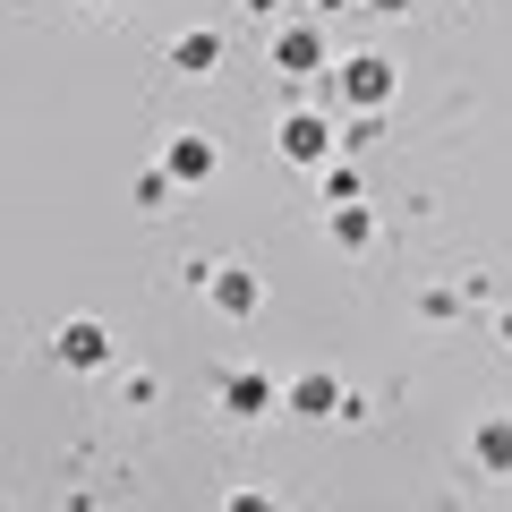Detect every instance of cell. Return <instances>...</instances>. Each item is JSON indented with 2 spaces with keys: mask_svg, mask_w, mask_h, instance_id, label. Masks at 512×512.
Returning <instances> with one entry per match:
<instances>
[{
  "mask_svg": "<svg viewBox=\"0 0 512 512\" xmlns=\"http://www.w3.org/2000/svg\"><path fill=\"white\" fill-rule=\"evenodd\" d=\"M419 316H427V325H453V316H461V291H444V282H436V291L419 299Z\"/></svg>",
  "mask_w": 512,
  "mask_h": 512,
  "instance_id": "5bb4252c",
  "label": "cell"
},
{
  "mask_svg": "<svg viewBox=\"0 0 512 512\" xmlns=\"http://www.w3.org/2000/svg\"><path fill=\"white\" fill-rule=\"evenodd\" d=\"M274 146H282V163L325 171V163H333V146H342V128H333V111H325V103H291V111H282V128H274Z\"/></svg>",
  "mask_w": 512,
  "mask_h": 512,
  "instance_id": "6da1fadb",
  "label": "cell"
},
{
  "mask_svg": "<svg viewBox=\"0 0 512 512\" xmlns=\"http://www.w3.org/2000/svg\"><path fill=\"white\" fill-rule=\"evenodd\" d=\"M214 163H222V154H214V137H205V128H180V137L163 146V171H171L180 188H205V180H214Z\"/></svg>",
  "mask_w": 512,
  "mask_h": 512,
  "instance_id": "8992f818",
  "label": "cell"
},
{
  "mask_svg": "<svg viewBox=\"0 0 512 512\" xmlns=\"http://www.w3.org/2000/svg\"><path fill=\"white\" fill-rule=\"evenodd\" d=\"M316 18H342V9H367V0H308Z\"/></svg>",
  "mask_w": 512,
  "mask_h": 512,
  "instance_id": "2e32d148",
  "label": "cell"
},
{
  "mask_svg": "<svg viewBox=\"0 0 512 512\" xmlns=\"http://www.w3.org/2000/svg\"><path fill=\"white\" fill-rule=\"evenodd\" d=\"M171 69H188V77L222 69V35H205V26H188V35H171Z\"/></svg>",
  "mask_w": 512,
  "mask_h": 512,
  "instance_id": "30bf717a",
  "label": "cell"
},
{
  "mask_svg": "<svg viewBox=\"0 0 512 512\" xmlns=\"http://www.w3.org/2000/svg\"><path fill=\"white\" fill-rule=\"evenodd\" d=\"M205 308H214V316H256V308H265L256 265H214V274H205Z\"/></svg>",
  "mask_w": 512,
  "mask_h": 512,
  "instance_id": "3957f363",
  "label": "cell"
},
{
  "mask_svg": "<svg viewBox=\"0 0 512 512\" xmlns=\"http://www.w3.org/2000/svg\"><path fill=\"white\" fill-rule=\"evenodd\" d=\"M52 359L77 367V376H94V367H111V333L94 325V316H69V325L52 333Z\"/></svg>",
  "mask_w": 512,
  "mask_h": 512,
  "instance_id": "277c9868",
  "label": "cell"
},
{
  "mask_svg": "<svg viewBox=\"0 0 512 512\" xmlns=\"http://www.w3.org/2000/svg\"><path fill=\"white\" fill-rule=\"evenodd\" d=\"M274 69L282 77H325V26H274Z\"/></svg>",
  "mask_w": 512,
  "mask_h": 512,
  "instance_id": "52a82bcc",
  "label": "cell"
},
{
  "mask_svg": "<svg viewBox=\"0 0 512 512\" xmlns=\"http://www.w3.org/2000/svg\"><path fill=\"white\" fill-rule=\"evenodd\" d=\"M393 86H402L393 52H350L342 69H333V103H359V111H384V103H393Z\"/></svg>",
  "mask_w": 512,
  "mask_h": 512,
  "instance_id": "7a4b0ae2",
  "label": "cell"
},
{
  "mask_svg": "<svg viewBox=\"0 0 512 512\" xmlns=\"http://www.w3.org/2000/svg\"><path fill=\"white\" fill-rule=\"evenodd\" d=\"M470 461L495 478H512V410H487V419L470 427Z\"/></svg>",
  "mask_w": 512,
  "mask_h": 512,
  "instance_id": "9c48e42d",
  "label": "cell"
},
{
  "mask_svg": "<svg viewBox=\"0 0 512 512\" xmlns=\"http://www.w3.org/2000/svg\"><path fill=\"white\" fill-rule=\"evenodd\" d=\"M94 9H111V0H94Z\"/></svg>",
  "mask_w": 512,
  "mask_h": 512,
  "instance_id": "ffe728a7",
  "label": "cell"
},
{
  "mask_svg": "<svg viewBox=\"0 0 512 512\" xmlns=\"http://www.w3.org/2000/svg\"><path fill=\"white\" fill-rule=\"evenodd\" d=\"M367 9H384V18H402V9H419V0H367Z\"/></svg>",
  "mask_w": 512,
  "mask_h": 512,
  "instance_id": "e0dca14e",
  "label": "cell"
},
{
  "mask_svg": "<svg viewBox=\"0 0 512 512\" xmlns=\"http://www.w3.org/2000/svg\"><path fill=\"white\" fill-rule=\"evenodd\" d=\"M359 188H367V180H359V171H342V163H333V171H325V205H359Z\"/></svg>",
  "mask_w": 512,
  "mask_h": 512,
  "instance_id": "4fadbf2b",
  "label": "cell"
},
{
  "mask_svg": "<svg viewBox=\"0 0 512 512\" xmlns=\"http://www.w3.org/2000/svg\"><path fill=\"white\" fill-rule=\"evenodd\" d=\"M171 188H180V180H171V171H163V163H154V171H146V180H137V205H146V214H163V205H171Z\"/></svg>",
  "mask_w": 512,
  "mask_h": 512,
  "instance_id": "7c38bea8",
  "label": "cell"
},
{
  "mask_svg": "<svg viewBox=\"0 0 512 512\" xmlns=\"http://www.w3.org/2000/svg\"><path fill=\"white\" fill-rule=\"evenodd\" d=\"M239 9H248V18H274V9H282V0H239Z\"/></svg>",
  "mask_w": 512,
  "mask_h": 512,
  "instance_id": "ac0fdd59",
  "label": "cell"
},
{
  "mask_svg": "<svg viewBox=\"0 0 512 512\" xmlns=\"http://www.w3.org/2000/svg\"><path fill=\"white\" fill-rule=\"evenodd\" d=\"M282 393H291V384H274L265 367H231V376H222V410H231V419H265Z\"/></svg>",
  "mask_w": 512,
  "mask_h": 512,
  "instance_id": "5b68a950",
  "label": "cell"
},
{
  "mask_svg": "<svg viewBox=\"0 0 512 512\" xmlns=\"http://www.w3.org/2000/svg\"><path fill=\"white\" fill-rule=\"evenodd\" d=\"M495 333H504V342H512V308H504V316H495Z\"/></svg>",
  "mask_w": 512,
  "mask_h": 512,
  "instance_id": "d6986e66",
  "label": "cell"
},
{
  "mask_svg": "<svg viewBox=\"0 0 512 512\" xmlns=\"http://www.w3.org/2000/svg\"><path fill=\"white\" fill-rule=\"evenodd\" d=\"M222 512H282V504H274V495H265V487H239V495H231V504H222Z\"/></svg>",
  "mask_w": 512,
  "mask_h": 512,
  "instance_id": "9a60e30c",
  "label": "cell"
},
{
  "mask_svg": "<svg viewBox=\"0 0 512 512\" xmlns=\"http://www.w3.org/2000/svg\"><path fill=\"white\" fill-rule=\"evenodd\" d=\"M282 402L299 410V419H333V410H350V393H342V376L333 367H308V376H291V393Z\"/></svg>",
  "mask_w": 512,
  "mask_h": 512,
  "instance_id": "ba28073f",
  "label": "cell"
},
{
  "mask_svg": "<svg viewBox=\"0 0 512 512\" xmlns=\"http://www.w3.org/2000/svg\"><path fill=\"white\" fill-rule=\"evenodd\" d=\"M325 231H333V248H367V239H376V214H367V205H333Z\"/></svg>",
  "mask_w": 512,
  "mask_h": 512,
  "instance_id": "8fae6325",
  "label": "cell"
}]
</instances>
